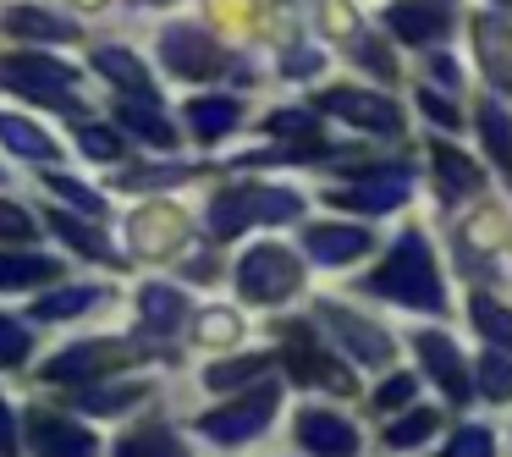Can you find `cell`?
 Listing matches in <instances>:
<instances>
[{
	"mask_svg": "<svg viewBox=\"0 0 512 457\" xmlns=\"http://www.w3.org/2000/svg\"><path fill=\"white\" fill-rule=\"evenodd\" d=\"M358 287L375 292V298L402 303V309H424V314H441V309H446L441 270H435V254H430V243H424L419 232H402L397 248L386 254V265L369 270Z\"/></svg>",
	"mask_w": 512,
	"mask_h": 457,
	"instance_id": "1",
	"label": "cell"
},
{
	"mask_svg": "<svg viewBox=\"0 0 512 457\" xmlns=\"http://www.w3.org/2000/svg\"><path fill=\"white\" fill-rule=\"evenodd\" d=\"M292 215H303V199L292 188H259V182H248V188H226L210 199V232L237 237L248 226H281Z\"/></svg>",
	"mask_w": 512,
	"mask_h": 457,
	"instance_id": "2",
	"label": "cell"
},
{
	"mask_svg": "<svg viewBox=\"0 0 512 457\" xmlns=\"http://www.w3.org/2000/svg\"><path fill=\"white\" fill-rule=\"evenodd\" d=\"M0 83H12L17 94H28L34 105H50V111H67V116L83 111L78 72L61 67V61H50V56H34V50L0 61Z\"/></svg>",
	"mask_w": 512,
	"mask_h": 457,
	"instance_id": "3",
	"label": "cell"
},
{
	"mask_svg": "<svg viewBox=\"0 0 512 457\" xmlns=\"http://www.w3.org/2000/svg\"><path fill=\"white\" fill-rule=\"evenodd\" d=\"M298 287H303V265H298L292 248L259 243V248H248V254L237 259V292H243V298L281 303V298H292Z\"/></svg>",
	"mask_w": 512,
	"mask_h": 457,
	"instance_id": "4",
	"label": "cell"
},
{
	"mask_svg": "<svg viewBox=\"0 0 512 457\" xmlns=\"http://www.w3.org/2000/svg\"><path fill=\"white\" fill-rule=\"evenodd\" d=\"M160 61H166V72H177L182 83L215 78V72L232 67V56H226L210 34H199V28H188V23H177V28L160 34Z\"/></svg>",
	"mask_w": 512,
	"mask_h": 457,
	"instance_id": "5",
	"label": "cell"
},
{
	"mask_svg": "<svg viewBox=\"0 0 512 457\" xmlns=\"http://www.w3.org/2000/svg\"><path fill=\"white\" fill-rule=\"evenodd\" d=\"M138 358V347L133 342H78V347H67V353H56L45 364V380L50 386H83V380H100V375H111V369H122V364H133Z\"/></svg>",
	"mask_w": 512,
	"mask_h": 457,
	"instance_id": "6",
	"label": "cell"
},
{
	"mask_svg": "<svg viewBox=\"0 0 512 457\" xmlns=\"http://www.w3.org/2000/svg\"><path fill=\"white\" fill-rule=\"evenodd\" d=\"M320 325H331L336 331V342L347 347V358H358V364H369V369H386L391 358H397V342H391L386 331H380L375 320H364V314H353L347 303H320Z\"/></svg>",
	"mask_w": 512,
	"mask_h": 457,
	"instance_id": "7",
	"label": "cell"
},
{
	"mask_svg": "<svg viewBox=\"0 0 512 457\" xmlns=\"http://www.w3.org/2000/svg\"><path fill=\"white\" fill-rule=\"evenodd\" d=\"M270 413H276V386H259V391H243L237 402H226V408L204 413L199 430L210 435V441L237 446V441H254V435L270 424Z\"/></svg>",
	"mask_w": 512,
	"mask_h": 457,
	"instance_id": "8",
	"label": "cell"
},
{
	"mask_svg": "<svg viewBox=\"0 0 512 457\" xmlns=\"http://www.w3.org/2000/svg\"><path fill=\"white\" fill-rule=\"evenodd\" d=\"M127 243H133L138 259H171L182 243H188V215L177 204H144L127 221Z\"/></svg>",
	"mask_w": 512,
	"mask_h": 457,
	"instance_id": "9",
	"label": "cell"
},
{
	"mask_svg": "<svg viewBox=\"0 0 512 457\" xmlns=\"http://www.w3.org/2000/svg\"><path fill=\"white\" fill-rule=\"evenodd\" d=\"M320 111L342 116V122L364 127V133H386L397 138L402 133V111L386 100V94H369V89H347V83H336V89L320 94Z\"/></svg>",
	"mask_w": 512,
	"mask_h": 457,
	"instance_id": "10",
	"label": "cell"
},
{
	"mask_svg": "<svg viewBox=\"0 0 512 457\" xmlns=\"http://www.w3.org/2000/svg\"><path fill=\"white\" fill-rule=\"evenodd\" d=\"M408 199V166H369L353 188L331 193V204H347V210H364V215H386Z\"/></svg>",
	"mask_w": 512,
	"mask_h": 457,
	"instance_id": "11",
	"label": "cell"
},
{
	"mask_svg": "<svg viewBox=\"0 0 512 457\" xmlns=\"http://www.w3.org/2000/svg\"><path fill=\"white\" fill-rule=\"evenodd\" d=\"M386 28L402 45H435L452 28V0H397L386 6Z\"/></svg>",
	"mask_w": 512,
	"mask_h": 457,
	"instance_id": "12",
	"label": "cell"
},
{
	"mask_svg": "<svg viewBox=\"0 0 512 457\" xmlns=\"http://www.w3.org/2000/svg\"><path fill=\"white\" fill-rule=\"evenodd\" d=\"M474 50H479V72L490 78V89L512 94V23L501 12H479L474 17Z\"/></svg>",
	"mask_w": 512,
	"mask_h": 457,
	"instance_id": "13",
	"label": "cell"
},
{
	"mask_svg": "<svg viewBox=\"0 0 512 457\" xmlns=\"http://www.w3.org/2000/svg\"><path fill=\"white\" fill-rule=\"evenodd\" d=\"M413 353L424 358V369H430V375H435V386H441L452 402H463V397H468L463 353H457V342H452V336H441V331H419V336H413Z\"/></svg>",
	"mask_w": 512,
	"mask_h": 457,
	"instance_id": "14",
	"label": "cell"
},
{
	"mask_svg": "<svg viewBox=\"0 0 512 457\" xmlns=\"http://www.w3.org/2000/svg\"><path fill=\"white\" fill-rule=\"evenodd\" d=\"M303 243H309L314 259H325V265H353L358 254H369V243H375V232L369 226H303Z\"/></svg>",
	"mask_w": 512,
	"mask_h": 457,
	"instance_id": "15",
	"label": "cell"
},
{
	"mask_svg": "<svg viewBox=\"0 0 512 457\" xmlns=\"http://www.w3.org/2000/svg\"><path fill=\"white\" fill-rule=\"evenodd\" d=\"M298 446L347 457V452H358V430L342 419V413H331V408H303L298 413Z\"/></svg>",
	"mask_w": 512,
	"mask_h": 457,
	"instance_id": "16",
	"label": "cell"
},
{
	"mask_svg": "<svg viewBox=\"0 0 512 457\" xmlns=\"http://www.w3.org/2000/svg\"><path fill=\"white\" fill-rule=\"evenodd\" d=\"M94 72H105L111 83H122L133 100H149V105L160 100L155 83H149V67H144V61H138L127 45H100V50H94Z\"/></svg>",
	"mask_w": 512,
	"mask_h": 457,
	"instance_id": "17",
	"label": "cell"
},
{
	"mask_svg": "<svg viewBox=\"0 0 512 457\" xmlns=\"http://www.w3.org/2000/svg\"><path fill=\"white\" fill-rule=\"evenodd\" d=\"M138 320H144L149 336H171V331H182V320H188V298H182L177 287L149 281V287L138 292Z\"/></svg>",
	"mask_w": 512,
	"mask_h": 457,
	"instance_id": "18",
	"label": "cell"
},
{
	"mask_svg": "<svg viewBox=\"0 0 512 457\" xmlns=\"http://www.w3.org/2000/svg\"><path fill=\"white\" fill-rule=\"evenodd\" d=\"M237 122H243V100H232V94H204V100L188 105V127H193V138H199V144L226 138Z\"/></svg>",
	"mask_w": 512,
	"mask_h": 457,
	"instance_id": "19",
	"label": "cell"
},
{
	"mask_svg": "<svg viewBox=\"0 0 512 457\" xmlns=\"http://www.w3.org/2000/svg\"><path fill=\"white\" fill-rule=\"evenodd\" d=\"M479 144H485L490 166L501 171V182L512 188V116L501 100H485L479 105Z\"/></svg>",
	"mask_w": 512,
	"mask_h": 457,
	"instance_id": "20",
	"label": "cell"
},
{
	"mask_svg": "<svg viewBox=\"0 0 512 457\" xmlns=\"http://www.w3.org/2000/svg\"><path fill=\"white\" fill-rule=\"evenodd\" d=\"M0 28L12 39H78V23L45 12V6H12V12L0 17Z\"/></svg>",
	"mask_w": 512,
	"mask_h": 457,
	"instance_id": "21",
	"label": "cell"
},
{
	"mask_svg": "<svg viewBox=\"0 0 512 457\" xmlns=\"http://www.w3.org/2000/svg\"><path fill=\"white\" fill-rule=\"evenodd\" d=\"M430 155H435V177H441V199H468V193L485 188V171L468 155H457L452 144H435Z\"/></svg>",
	"mask_w": 512,
	"mask_h": 457,
	"instance_id": "22",
	"label": "cell"
},
{
	"mask_svg": "<svg viewBox=\"0 0 512 457\" xmlns=\"http://www.w3.org/2000/svg\"><path fill=\"white\" fill-rule=\"evenodd\" d=\"M281 364H287V369H292V380H303V386L353 391V380H347V369H336L331 358L320 353V347H287V353H281Z\"/></svg>",
	"mask_w": 512,
	"mask_h": 457,
	"instance_id": "23",
	"label": "cell"
},
{
	"mask_svg": "<svg viewBox=\"0 0 512 457\" xmlns=\"http://www.w3.org/2000/svg\"><path fill=\"white\" fill-rule=\"evenodd\" d=\"M34 446L39 452H94V435L72 419H56V413H34Z\"/></svg>",
	"mask_w": 512,
	"mask_h": 457,
	"instance_id": "24",
	"label": "cell"
},
{
	"mask_svg": "<svg viewBox=\"0 0 512 457\" xmlns=\"http://www.w3.org/2000/svg\"><path fill=\"white\" fill-rule=\"evenodd\" d=\"M0 144L12 149V155H23V160H56V138H50L45 127L12 116V111H0Z\"/></svg>",
	"mask_w": 512,
	"mask_h": 457,
	"instance_id": "25",
	"label": "cell"
},
{
	"mask_svg": "<svg viewBox=\"0 0 512 457\" xmlns=\"http://www.w3.org/2000/svg\"><path fill=\"white\" fill-rule=\"evenodd\" d=\"M61 265L45 254H0V292H23L39 287V281H56Z\"/></svg>",
	"mask_w": 512,
	"mask_h": 457,
	"instance_id": "26",
	"label": "cell"
},
{
	"mask_svg": "<svg viewBox=\"0 0 512 457\" xmlns=\"http://www.w3.org/2000/svg\"><path fill=\"white\" fill-rule=\"evenodd\" d=\"M45 226H50V232H56V237H67V243L72 248H78V254H89V259H105V265H111V243H105V232H94V226L89 221H83V215H67V210H50L45 215Z\"/></svg>",
	"mask_w": 512,
	"mask_h": 457,
	"instance_id": "27",
	"label": "cell"
},
{
	"mask_svg": "<svg viewBox=\"0 0 512 457\" xmlns=\"http://www.w3.org/2000/svg\"><path fill=\"white\" fill-rule=\"evenodd\" d=\"M501 210L496 204H479L474 215H468L463 226H457V248H463V254H485V248H501Z\"/></svg>",
	"mask_w": 512,
	"mask_h": 457,
	"instance_id": "28",
	"label": "cell"
},
{
	"mask_svg": "<svg viewBox=\"0 0 512 457\" xmlns=\"http://www.w3.org/2000/svg\"><path fill=\"white\" fill-rule=\"evenodd\" d=\"M474 325L485 331V342L490 347H501V353H512V309L501 298H490V292H474Z\"/></svg>",
	"mask_w": 512,
	"mask_h": 457,
	"instance_id": "29",
	"label": "cell"
},
{
	"mask_svg": "<svg viewBox=\"0 0 512 457\" xmlns=\"http://www.w3.org/2000/svg\"><path fill=\"white\" fill-rule=\"evenodd\" d=\"M100 298H105L100 287H61V292H50V298L34 303V320H78V314L94 309Z\"/></svg>",
	"mask_w": 512,
	"mask_h": 457,
	"instance_id": "30",
	"label": "cell"
},
{
	"mask_svg": "<svg viewBox=\"0 0 512 457\" xmlns=\"http://www.w3.org/2000/svg\"><path fill=\"white\" fill-rule=\"evenodd\" d=\"M116 116H122V127H127L133 138H144V144H155V149H171V144H177V127H171L160 111H144V105H122Z\"/></svg>",
	"mask_w": 512,
	"mask_h": 457,
	"instance_id": "31",
	"label": "cell"
},
{
	"mask_svg": "<svg viewBox=\"0 0 512 457\" xmlns=\"http://www.w3.org/2000/svg\"><path fill=\"white\" fill-rule=\"evenodd\" d=\"M237 336H243V314L237 309H199V320H193V342L204 347H232Z\"/></svg>",
	"mask_w": 512,
	"mask_h": 457,
	"instance_id": "32",
	"label": "cell"
},
{
	"mask_svg": "<svg viewBox=\"0 0 512 457\" xmlns=\"http://www.w3.org/2000/svg\"><path fill=\"white\" fill-rule=\"evenodd\" d=\"M479 364V397L485 402H507L512 397V358L501 353V347H490V353L474 358Z\"/></svg>",
	"mask_w": 512,
	"mask_h": 457,
	"instance_id": "33",
	"label": "cell"
},
{
	"mask_svg": "<svg viewBox=\"0 0 512 457\" xmlns=\"http://www.w3.org/2000/svg\"><path fill=\"white\" fill-rule=\"evenodd\" d=\"M144 397H149L144 386H94V391L78 397V408L83 413H127L133 402H144Z\"/></svg>",
	"mask_w": 512,
	"mask_h": 457,
	"instance_id": "34",
	"label": "cell"
},
{
	"mask_svg": "<svg viewBox=\"0 0 512 457\" xmlns=\"http://www.w3.org/2000/svg\"><path fill=\"white\" fill-rule=\"evenodd\" d=\"M435 435V413L430 408H413L408 419H397L386 430V446H397V452H408V446H424Z\"/></svg>",
	"mask_w": 512,
	"mask_h": 457,
	"instance_id": "35",
	"label": "cell"
},
{
	"mask_svg": "<svg viewBox=\"0 0 512 457\" xmlns=\"http://www.w3.org/2000/svg\"><path fill=\"white\" fill-rule=\"evenodd\" d=\"M45 188L56 193V199H67L72 210H83V215H100V210H105V199H100V193H94V188H83V182H78V177H67V171H50V177H45Z\"/></svg>",
	"mask_w": 512,
	"mask_h": 457,
	"instance_id": "36",
	"label": "cell"
},
{
	"mask_svg": "<svg viewBox=\"0 0 512 457\" xmlns=\"http://www.w3.org/2000/svg\"><path fill=\"white\" fill-rule=\"evenodd\" d=\"M28 353H34V336H28L12 314H0V369H23Z\"/></svg>",
	"mask_w": 512,
	"mask_h": 457,
	"instance_id": "37",
	"label": "cell"
},
{
	"mask_svg": "<svg viewBox=\"0 0 512 457\" xmlns=\"http://www.w3.org/2000/svg\"><path fill=\"white\" fill-rule=\"evenodd\" d=\"M34 237H39L34 215L17 199H0V243H34Z\"/></svg>",
	"mask_w": 512,
	"mask_h": 457,
	"instance_id": "38",
	"label": "cell"
},
{
	"mask_svg": "<svg viewBox=\"0 0 512 457\" xmlns=\"http://www.w3.org/2000/svg\"><path fill=\"white\" fill-rule=\"evenodd\" d=\"M314 17H320V28H325L331 39H353V34H358L353 0H320V12H314Z\"/></svg>",
	"mask_w": 512,
	"mask_h": 457,
	"instance_id": "39",
	"label": "cell"
},
{
	"mask_svg": "<svg viewBox=\"0 0 512 457\" xmlns=\"http://www.w3.org/2000/svg\"><path fill=\"white\" fill-rule=\"evenodd\" d=\"M78 144H83V155H89V160H122V138H116L111 127H100V122L78 127Z\"/></svg>",
	"mask_w": 512,
	"mask_h": 457,
	"instance_id": "40",
	"label": "cell"
},
{
	"mask_svg": "<svg viewBox=\"0 0 512 457\" xmlns=\"http://www.w3.org/2000/svg\"><path fill=\"white\" fill-rule=\"evenodd\" d=\"M265 133L270 138H314V111H270Z\"/></svg>",
	"mask_w": 512,
	"mask_h": 457,
	"instance_id": "41",
	"label": "cell"
},
{
	"mask_svg": "<svg viewBox=\"0 0 512 457\" xmlns=\"http://www.w3.org/2000/svg\"><path fill=\"white\" fill-rule=\"evenodd\" d=\"M265 364H270V353H248V358H237V364H215V369H210V386L226 391V386H237V380L259 375Z\"/></svg>",
	"mask_w": 512,
	"mask_h": 457,
	"instance_id": "42",
	"label": "cell"
},
{
	"mask_svg": "<svg viewBox=\"0 0 512 457\" xmlns=\"http://www.w3.org/2000/svg\"><path fill=\"white\" fill-rule=\"evenodd\" d=\"M353 61H358V67H364V72H375L380 83H391V78H397V61L386 56V45H380V39H358Z\"/></svg>",
	"mask_w": 512,
	"mask_h": 457,
	"instance_id": "43",
	"label": "cell"
},
{
	"mask_svg": "<svg viewBox=\"0 0 512 457\" xmlns=\"http://www.w3.org/2000/svg\"><path fill=\"white\" fill-rule=\"evenodd\" d=\"M413 397H419V380H413V375H391V380H386V386H380L369 402H375L380 413H391V408H408Z\"/></svg>",
	"mask_w": 512,
	"mask_h": 457,
	"instance_id": "44",
	"label": "cell"
},
{
	"mask_svg": "<svg viewBox=\"0 0 512 457\" xmlns=\"http://www.w3.org/2000/svg\"><path fill=\"white\" fill-rule=\"evenodd\" d=\"M116 452H127V457H138V452H155V457H166V452H177V435H166V430H138V435H127Z\"/></svg>",
	"mask_w": 512,
	"mask_h": 457,
	"instance_id": "45",
	"label": "cell"
},
{
	"mask_svg": "<svg viewBox=\"0 0 512 457\" xmlns=\"http://www.w3.org/2000/svg\"><path fill=\"white\" fill-rule=\"evenodd\" d=\"M193 171H182V166H160V171H127L116 188H171V182H188Z\"/></svg>",
	"mask_w": 512,
	"mask_h": 457,
	"instance_id": "46",
	"label": "cell"
},
{
	"mask_svg": "<svg viewBox=\"0 0 512 457\" xmlns=\"http://www.w3.org/2000/svg\"><path fill=\"white\" fill-rule=\"evenodd\" d=\"M320 50H303V45H292L287 56H281V78H309V72H320Z\"/></svg>",
	"mask_w": 512,
	"mask_h": 457,
	"instance_id": "47",
	"label": "cell"
},
{
	"mask_svg": "<svg viewBox=\"0 0 512 457\" xmlns=\"http://www.w3.org/2000/svg\"><path fill=\"white\" fill-rule=\"evenodd\" d=\"M446 452H463V457H485L490 452V430H479V424H468V430L452 435V446Z\"/></svg>",
	"mask_w": 512,
	"mask_h": 457,
	"instance_id": "48",
	"label": "cell"
},
{
	"mask_svg": "<svg viewBox=\"0 0 512 457\" xmlns=\"http://www.w3.org/2000/svg\"><path fill=\"white\" fill-rule=\"evenodd\" d=\"M419 105H424V116H435L441 127H457V122H463V111H457L452 100H441L435 89H419Z\"/></svg>",
	"mask_w": 512,
	"mask_h": 457,
	"instance_id": "49",
	"label": "cell"
},
{
	"mask_svg": "<svg viewBox=\"0 0 512 457\" xmlns=\"http://www.w3.org/2000/svg\"><path fill=\"white\" fill-rule=\"evenodd\" d=\"M215 17L232 28H254V0H215Z\"/></svg>",
	"mask_w": 512,
	"mask_h": 457,
	"instance_id": "50",
	"label": "cell"
},
{
	"mask_svg": "<svg viewBox=\"0 0 512 457\" xmlns=\"http://www.w3.org/2000/svg\"><path fill=\"white\" fill-rule=\"evenodd\" d=\"M17 446V424H12V408H6V397H0V452H12Z\"/></svg>",
	"mask_w": 512,
	"mask_h": 457,
	"instance_id": "51",
	"label": "cell"
},
{
	"mask_svg": "<svg viewBox=\"0 0 512 457\" xmlns=\"http://www.w3.org/2000/svg\"><path fill=\"white\" fill-rule=\"evenodd\" d=\"M188 276H193V281H215V259H210V254L188 259Z\"/></svg>",
	"mask_w": 512,
	"mask_h": 457,
	"instance_id": "52",
	"label": "cell"
},
{
	"mask_svg": "<svg viewBox=\"0 0 512 457\" xmlns=\"http://www.w3.org/2000/svg\"><path fill=\"white\" fill-rule=\"evenodd\" d=\"M435 78H446V83H457V61H446V56H435Z\"/></svg>",
	"mask_w": 512,
	"mask_h": 457,
	"instance_id": "53",
	"label": "cell"
},
{
	"mask_svg": "<svg viewBox=\"0 0 512 457\" xmlns=\"http://www.w3.org/2000/svg\"><path fill=\"white\" fill-rule=\"evenodd\" d=\"M78 6H83V12H100V6H105V0H78Z\"/></svg>",
	"mask_w": 512,
	"mask_h": 457,
	"instance_id": "54",
	"label": "cell"
},
{
	"mask_svg": "<svg viewBox=\"0 0 512 457\" xmlns=\"http://www.w3.org/2000/svg\"><path fill=\"white\" fill-rule=\"evenodd\" d=\"M149 6H171V0H149Z\"/></svg>",
	"mask_w": 512,
	"mask_h": 457,
	"instance_id": "55",
	"label": "cell"
},
{
	"mask_svg": "<svg viewBox=\"0 0 512 457\" xmlns=\"http://www.w3.org/2000/svg\"><path fill=\"white\" fill-rule=\"evenodd\" d=\"M501 6H512V0H501Z\"/></svg>",
	"mask_w": 512,
	"mask_h": 457,
	"instance_id": "56",
	"label": "cell"
}]
</instances>
